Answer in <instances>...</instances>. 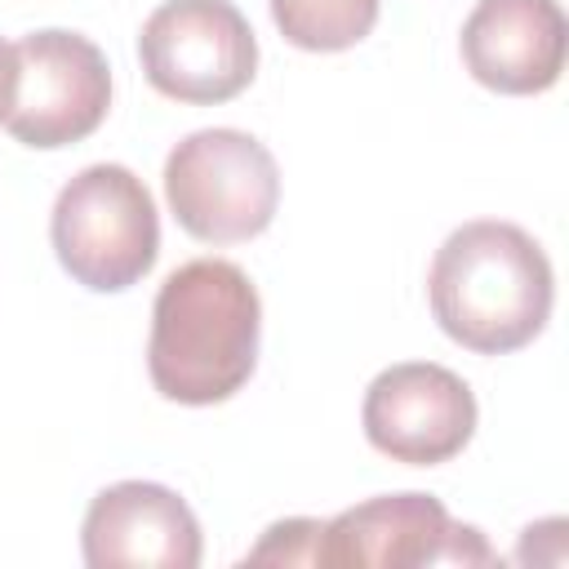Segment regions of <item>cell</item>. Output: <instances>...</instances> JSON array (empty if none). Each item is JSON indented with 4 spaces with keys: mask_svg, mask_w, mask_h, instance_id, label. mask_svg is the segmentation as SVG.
I'll return each instance as SVG.
<instances>
[{
    "mask_svg": "<svg viewBox=\"0 0 569 569\" xmlns=\"http://www.w3.org/2000/svg\"><path fill=\"white\" fill-rule=\"evenodd\" d=\"M320 520H307V516H293V520H280L267 529V538L244 556V565H316V551H320Z\"/></svg>",
    "mask_w": 569,
    "mask_h": 569,
    "instance_id": "cell-12",
    "label": "cell"
},
{
    "mask_svg": "<svg viewBox=\"0 0 569 569\" xmlns=\"http://www.w3.org/2000/svg\"><path fill=\"white\" fill-rule=\"evenodd\" d=\"M80 551L93 569H196L204 556L200 520L191 507L156 480L107 485L80 525Z\"/></svg>",
    "mask_w": 569,
    "mask_h": 569,
    "instance_id": "cell-9",
    "label": "cell"
},
{
    "mask_svg": "<svg viewBox=\"0 0 569 569\" xmlns=\"http://www.w3.org/2000/svg\"><path fill=\"white\" fill-rule=\"evenodd\" d=\"M382 0H271L280 36L307 53H338L360 44L378 22Z\"/></svg>",
    "mask_w": 569,
    "mask_h": 569,
    "instance_id": "cell-11",
    "label": "cell"
},
{
    "mask_svg": "<svg viewBox=\"0 0 569 569\" xmlns=\"http://www.w3.org/2000/svg\"><path fill=\"white\" fill-rule=\"evenodd\" d=\"M138 58L156 93L213 107L249 89L258 40L231 0H164L138 31Z\"/></svg>",
    "mask_w": 569,
    "mask_h": 569,
    "instance_id": "cell-5",
    "label": "cell"
},
{
    "mask_svg": "<svg viewBox=\"0 0 569 569\" xmlns=\"http://www.w3.org/2000/svg\"><path fill=\"white\" fill-rule=\"evenodd\" d=\"M164 200L187 236L204 244H240L271 227L280 169L244 129H196L164 160Z\"/></svg>",
    "mask_w": 569,
    "mask_h": 569,
    "instance_id": "cell-4",
    "label": "cell"
},
{
    "mask_svg": "<svg viewBox=\"0 0 569 569\" xmlns=\"http://www.w3.org/2000/svg\"><path fill=\"white\" fill-rule=\"evenodd\" d=\"M13 98H18V49L9 40H0V124L9 120Z\"/></svg>",
    "mask_w": 569,
    "mask_h": 569,
    "instance_id": "cell-13",
    "label": "cell"
},
{
    "mask_svg": "<svg viewBox=\"0 0 569 569\" xmlns=\"http://www.w3.org/2000/svg\"><path fill=\"white\" fill-rule=\"evenodd\" d=\"M360 422L369 445L391 462L436 467L467 449L476 431V396L453 369L405 360L369 382Z\"/></svg>",
    "mask_w": 569,
    "mask_h": 569,
    "instance_id": "cell-8",
    "label": "cell"
},
{
    "mask_svg": "<svg viewBox=\"0 0 569 569\" xmlns=\"http://www.w3.org/2000/svg\"><path fill=\"white\" fill-rule=\"evenodd\" d=\"M316 565L409 569V565H493L476 525L449 520L431 493H382L325 520Z\"/></svg>",
    "mask_w": 569,
    "mask_h": 569,
    "instance_id": "cell-7",
    "label": "cell"
},
{
    "mask_svg": "<svg viewBox=\"0 0 569 569\" xmlns=\"http://www.w3.org/2000/svg\"><path fill=\"white\" fill-rule=\"evenodd\" d=\"M436 325L476 356H507L542 333L556 276L542 244L498 218L462 222L445 236L427 271Z\"/></svg>",
    "mask_w": 569,
    "mask_h": 569,
    "instance_id": "cell-2",
    "label": "cell"
},
{
    "mask_svg": "<svg viewBox=\"0 0 569 569\" xmlns=\"http://www.w3.org/2000/svg\"><path fill=\"white\" fill-rule=\"evenodd\" d=\"M49 240L76 284L93 293H120L156 267L160 213L133 169L89 164L58 191Z\"/></svg>",
    "mask_w": 569,
    "mask_h": 569,
    "instance_id": "cell-3",
    "label": "cell"
},
{
    "mask_svg": "<svg viewBox=\"0 0 569 569\" xmlns=\"http://www.w3.org/2000/svg\"><path fill=\"white\" fill-rule=\"evenodd\" d=\"M262 338V302L253 280L227 258H191L164 276L151 302L147 373L164 400L218 405L231 400Z\"/></svg>",
    "mask_w": 569,
    "mask_h": 569,
    "instance_id": "cell-1",
    "label": "cell"
},
{
    "mask_svg": "<svg viewBox=\"0 0 569 569\" xmlns=\"http://www.w3.org/2000/svg\"><path fill=\"white\" fill-rule=\"evenodd\" d=\"M462 62L493 93H547L565 71L569 22L556 0H480L462 22Z\"/></svg>",
    "mask_w": 569,
    "mask_h": 569,
    "instance_id": "cell-10",
    "label": "cell"
},
{
    "mask_svg": "<svg viewBox=\"0 0 569 569\" xmlns=\"http://www.w3.org/2000/svg\"><path fill=\"white\" fill-rule=\"evenodd\" d=\"M18 98L4 129L22 147H71L89 138L111 107V67L102 49L62 27L22 36L18 44Z\"/></svg>",
    "mask_w": 569,
    "mask_h": 569,
    "instance_id": "cell-6",
    "label": "cell"
}]
</instances>
